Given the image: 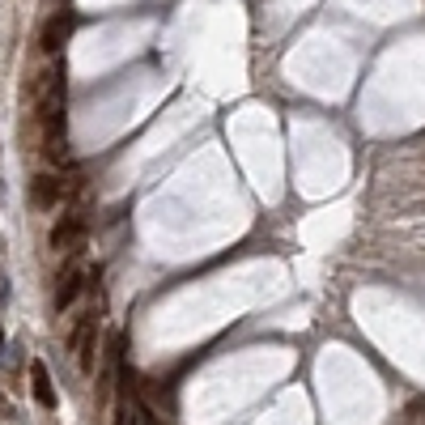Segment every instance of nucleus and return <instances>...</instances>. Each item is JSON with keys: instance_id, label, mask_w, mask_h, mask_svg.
<instances>
[{"instance_id": "obj_1", "label": "nucleus", "mask_w": 425, "mask_h": 425, "mask_svg": "<svg viewBox=\"0 0 425 425\" xmlns=\"http://www.w3.org/2000/svg\"><path fill=\"white\" fill-rule=\"evenodd\" d=\"M94 332H98V319L85 315L81 324H77V336H72V349L81 357V370H94Z\"/></svg>"}, {"instance_id": "obj_2", "label": "nucleus", "mask_w": 425, "mask_h": 425, "mask_svg": "<svg viewBox=\"0 0 425 425\" xmlns=\"http://www.w3.org/2000/svg\"><path fill=\"white\" fill-rule=\"evenodd\" d=\"M81 239H85V222H81V217H64V222L51 230V247H56V251H77Z\"/></svg>"}, {"instance_id": "obj_3", "label": "nucleus", "mask_w": 425, "mask_h": 425, "mask_svg": "<svg viewBox=\"0 0 425 425\" xmlns=\"http://www.w3.org/2000/svg\"><path fill=\"white\" fill-rule=\"evenodd\" d=\"M60 191H64V183H60V179L39 175V179H34V187H30V200H34L39 208H51V204H60Z\"/></svg>"}, {"instance_id": "obj_4", "label": "nucleus", "mask_w": 425, "mask_h": 425, "mask_svg": "<svg viewBox=\"0 0 425 425\" xmlns=\"http://www.w3.org/2000/svg\"><path fill=\"white\" fill-rule=\"evenodd\" d=\"M68 30H72V18H51L43 26V51H60V43L68 39Z\"/></svg>"}, {"instance_id": "obj_5", "label": "nucleus", "mask_w": 425, "mask_h": 425, "mask_svg": "<svg viewBox=\"0 0 425 425\" xmlns=\"http://www.w3.org/2000/svg\"><path fill=\"white\" fill-rule=\"evenodd\" d=\"M30 379H34V400H39L43 408H56V391H51V379H47V366H43V362L30 366Z\"/></svg>"}, {"instance_id": "obj_6", "label": "nucleus", "mask_w": 425, "mask_h": 425, "mask_svg": "<svg viewBox=\"0 0 425 425\" xmlns=\"http://www.w3.org/2000/svg\"><path fill=\"white\" fill-rule=\"evenodd\" d=\"M115 425H145V408H141L132 395H124L120 408H115Z\"/></svg>"}, {"instance_id": "obj_7", "label": "nucleus", "mask_w": 425, "mask_h": 425, "mask_svg": "<svg viewBox=\"0 0 425 425\" xmlns=\"http://www.w3.org/2000/svg\"><path fill=\"white\" fill-rule=\"evenodd\" d=\"M81 285H85V277H81L77 268H68V272H64V285H60V293H56V306H68V302L81 293Z\"/></svg>"}, {"instance_id": "obj_8", "label": "nucleus", "mask_w": 425, "mask_h": 425, "mask_svg": "<svg viewBox=\"0 0 425 425\" xmlns=\"http://www.w3.org/2000/svg\"><path fill=\"white\" fill-rule=\"evenodd\" d=\"M9 302V277H5V268H0V306Z\"/></svg>"}]
</instances>
